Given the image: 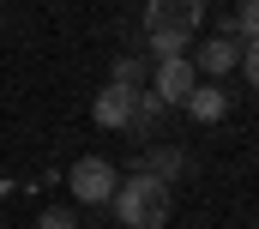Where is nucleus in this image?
I'll return each instance as SVG.
<instances>
[{
  "instance_id": "nucleus-12",
  "label": "nucleus",
  "mask_w": 259,
  "mask_h": 229,
  "mask_svg": "<svg viewBox=\"0 0 259 229\" xmlns=\"http://www.w3.org/2000/svg\"><path fill=\"white\" fill-rule=\"evenodd\" d=\"M241 72H247V85L259 91V36L247 43V49H241Z\"/></svg>"
},
{
  "instance_id": "nucleus-6",
  "label": "nucleus",
  "mask_w": 259,
  "mask_h": 229,
  "mask_svg": "<svg viewBox=\"0 0 259 229\" xmlns=\"http://www.w3.org/2000/svg\"><path fill=\"white\" fill-rule=\"evenodd\" d=\"M91 114H97V127H109V133H127V114H133V91H127V85H109V91H97Z\"/></svg>"
},
{
  "instance_id": "nucleus-9",
  "label": "nucleus",
  "mask_w": 259,
  "mask_h": 229,
  "mask_svg": "<svg viewBox=\"0 0 259 229\" xmlns=\"http://www.w3.org/2000/svg\"><path fill=\"white\" fill-rule=\"evenodd\" d=\"M181 109L193 114V121L211 127V121H223V114H229V97H223V85H193V97H187Z\"/></svg>"
},
{
  "instance_id": "nucleus-13",
  "label": "nucleus",
  "mask_w": 259,
  "mask_h": 229,
  "mask_svg": "<svg viewBox=\"0 0 259 229\" xmlns=\"http://www.w3.org/2000/svg\"><path fill=\"white\" fill-rule=\"evenodd\" d=\"M36 229H78V223H72V211H42V223H36Z\"/></svg>"
},
{
  "instance_id": "nucleus-11",
  "label": "nucleus",
  "mask_w": 259,
  "mask_h": 229,
  "mask_svg": "<svg viewBox=\"0 0 259 229\" xmlns=\"http://www.w3.org/2000/svg\"><path fill=\"white\" fill-rule=\"evenodd\" d=\"M229 30L253 43V36H259V0H241V12H235V24H229Z\"/></svg>"
},
{
  "instance_id": "nucleus-4",
  "label": "nucleus",
  "mask_w": 259,
  "mask_h": 229,
  "mask_svg": "<svg viewBox=\"0 0 259 229\" xmlns=\"http://www.w3.org/2000/svg\"><path fill=\"white\" fill-rule=\"evenodd\" d=\"M151 91L169 103V109H181L187 97H193V55H175V60H157V72H151Z\"/></svg>"
},
{
  "instance_id": "nucleus-1",
  "label": "nucleus",
  "mask_w": 259,
  "mask_h": 229,
  "mask_svg": "<svg viewBox=\"0 0 259 229\" xmlns=\"http://www.w3.org/2000/svg\"><path fill=\"white\" fill-rule=\"evenodd\" d=\"M115 217L127 229H163L169 223V211H175V193H169V181H157V175H133L115 187Z\"/></svg>"
},
{
  "instance_id": "nucleus-10",
  "label": "nucleus",
  "mask_w": 259,
  "mask_h": 229,
  "mask_svg": "<svg viewBox=\"0 0 259 229\" xmlns=\"http://www.w3.org/2000/svg\"><path fill=\"white\" fill-rule=\"evenodd\" d=\"M115 85H127V91H145V60H139V55L115 60Z\"/></svg>"
},
{
  "instance_id": "nucleus-5",
  "label": "nucleus",
  "mask_w": 259,
  "mask_h": 229,
  "mask_svg": "<svg viewBox=\"0 0 259 229\" xmlns=\"http://www.w3.org/2000/svg\"><path fill=\"white\" fill-rule=\"evenodd\" d=\"M235 60H241V36L229 30V36H211V43H199L193 66H199V72H211V79H223V72H235Z\"/></svg>"
},
{
  "instance_id": "nucleus-8",
  "label": "nucleus",
  "mask_w": 259,
  "mask_h": 229,
  "mask_svg": "<svg viewBox=\"0 0 259 229\" xmlns=\"http://www.w3.org/2000/svg\"><path fill=\"white\" fill-rule=\"evenodd\" d=\"M181 169H187V151H175V145L139 151V163H133V175H157V181H175Z\"/></svg>"
},
{
  "instance_id": "nucleus-2",
  "label": "nucleus",
  "mask_w": 259,
  "mask_h": 229,
  "mask_svg": "<svg viewBox=\"0 0 259 229\" xmlns=\"http://www.w3.org/2000/svg\"><path fill=\"white\" fill-rule=\"evenodd\" d=\"M199 24H205V0H145V36L187 49Z\"/></svg>"
},
{
  "instance_id": "nucleus-7",
  "label": "nucleus",
  "mask_w": 259,
  "mask_h": 229,
  "mask_svg": "<svg viewBox=\"0 0 259 229\" xmlns=\"http://www.w3.org/2000/svg\"><path fill=\"white\" fill-rule=\"evenodd\" d=\"M163 114H169V103H163L157 91H133V114H127V133H133V139H151V133L163 127Z\"/></svg>"
},
{
  "instance_id": "nucleus-3",
  "label": "nucleus",
  "mask_w": 259,
  "mask_h": 229,
  "mask_svg": "<svg viewBox=\"0 0 259 229\" xmlns=\"http://www.w3.org/2000/svg\"><path fill=\"white\" fill-rule=\"evenodd\" d=\"M66 187H72V199H78V205H109V199H115V187H121V169H115L109 157H78L72 175H66Z\"/></svg>"
}]
</instances>
